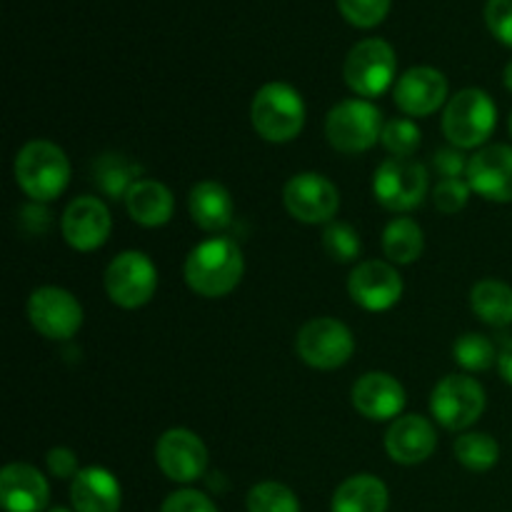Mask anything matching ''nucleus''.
<instances>
[{"label": "nucleus", "mask_w": 512, "mask_h": 512, "mask_svg": "<svg viewBox=\"0 0 512 512\" xmlns=\"http://www.w3.org/2000/svg\"><path fill=\"white\" fill-rule=\"evenodd\" d=\"M245 273L243 250L230 238L203 240L185 260V283L203 298H225L240 285Z\"/></svg>", "instance_id": "1"}, {"label": "nucleus", "mask_w": 512, "mask_h": 512, "mask_svg": "<svg viewBox=\"0 0 512 512\" xmlns=\"http://www.w3.org/2000/svg\"><path fill=\"white\" fill-rule=\"evenodd\" d=\"M15 180L35 203L58 198L70 180L68 155L50 140H30L15 155Z\"/></svg>", "instance_id": "2"}, {"label": "nucleus", "mask_w": 512, "mask_h": 512, "mask_svg": "<svg viewBox=\"0 0 512 512\" xmlns=\"http://www.w3.org/2000/svg\"><path fill=\"white\" fill-rule=\"evenodd\" d=\"M255 133L268 143H290L305 125L303 95L288 83H268L255 93L250 105Z\"/></svg>", "instance_id": "3"}, {"label": "nucleus", "mask_w": 512, "mask_h": 512, "mask_svg": "<svg viewBox=\"0 0 512 512\" xmlns=\"http://www.w3.org/2000/svg\"><path fill=\"white\" fill-rule=\"evenodd\" d=\"M498 125V108L480 88H465L450 98L443 113V133L453 148H480Z\"/></svg>", "instance_id": "4"}, {"label": "nucleus", "mask_w": 512, "mask_h": 512, "mask_svg": "<svg viewBox=\"0 0 512 512\" xmlns=\"http://www.w3.org/2000/svg\"><path fill=\"white\" fill-rule=\"evenodd\" d=\"M383 113L365 98H350L335 105L325 118V135L338 153L358 155L380 143Z\"/></svg>", "instance_id": "5"}, {"label": "nucleus", "mask_w": 512, "mask_h": 512, "mask_svg": "<svg viewBox=\"0 0 512 512\" xmlns=\"http://www.w3.org/2000/svg\"><path fill=\"white\" fill-rule=\"evenodd\" d=\"M398 58L388 40L368 38L353 45L343 65V78L358 98H378L393 85Z\"/></svg>", "instance_id": "6"}, {"label": "nucleus", "mask_w": 512, "mask_h": 512, "mask_svg": "<svg viewBox=\"0 0 512 512\" xmlns=\"http://www.w3.org/2000/svg\"><path fill=\"white\" fill-rule=\"evenodd\" d=\"M155 290H158V270L145 253L125 250L115 255L105 268V293L118 308H143L150 303Z\"/></svg>", "instance_id": "7"}, {"label": "nucleus", "mask_w": 512, "mask_h": 512, "mask_svg": "<svg viewBox=\"0 0 512 512\" xmlns=\"http://www.w3.org/2000/svg\"><path fill=\"white\" fill-rule=\"evenodd\" d=\"M428 168L410 158H388L378 165L373 178V193L385 210L408 213L423 205L428 195Z\"/></svg>", "instance_id": "8"}, {"label": "nucleus", "mask_w": 512, "mask_h": 512, "mask_svg": "<svg viewBox=\"0 0 512 512\" xmlns=\"http://www.w3.org/2000/svg\"><path fill=\"white\" fill-rule=\"evenodd\" d=\"M300 360L315 370H338L353 358L355 338L345 323L335 318H315L300 328L295 340Z\"/></svg>", "instance_id": "9"}, {"label": "nucleus", "mask_w": 512, "mask_h": 512, "mask_svg": "<svg viewBox=\"0 0 512 512\" xmlns=\"http://www.w3.org/2000/svg\"><path fill=\"white\" fill-rule=\"evenodd\" d=\"M433 418L448 430H465L485 413L483 385L468 375H448L440 380L430 398Z\"/></svg>", "instance_id": "10"}, {"label": "nucleus", "mask_w": 512, "mask_h": 512, "mask_svg": "<svg viewBox=\"0 0 512 512\" xmlns=\"http://www.w3.org/2000/svg\"><path fill=\"white\" fill-rule=\"evenodd\" d=\"M28 318L43 338L70 340L83 325V308L73 293L45 285L28 298Z\"/></svg>", "instance_id": "11"}, {"label": "nucleus", "mask_w": 512, "mask_h": 512, "mask_svg": "<svg viewBox=\"0 0 512 512\" xmlns=\"http://www.w3.org/2000/svg\"><path fill=\"white\" fill-rule=\"evenodd\" d=\"M283 203L285 210L300 223H333L340 208V193L325 175L298 173L285 183Z\"/></svg>", "instance_id": "12"}, {"label": "nucleus", "mask_w": 512, "mask_h": 512, "mask_svg": "<svg viewBox=\"0 0 512 512\" xmlns=\"http://www.w3.org/2000/svg\"><path fill=\"white\" fill-rule=\"evenodd\" d=\"M155 463L173 483H195L208 468V448L193 430L173 428L158 438Z\"/></svg>", "instance_id": "13"}, {"label": "nucleus", "mask_w": 512, "mask_h": 512, "mask_svg": "<svg viewBox=\"0 0 512 512\" xmlns=\"http://www.w3.org/2000/svg\"><path fill=\"white\" fill-rule=\"evenodd\" d=\"M348 293L360 308L370 310V313H383L403 298V278L393 263L365 260V263L355 265L350 273Z\"/></svg>", "instance_id": "14"}, {"label": "nucleus", "mask_w": 512, "mask_h": 512, "mask_svg": "<svg viewBox=\"0 0 512 512\" xmlns=\"http://www.w3.org/2000/svg\"><path fill=\"white\" fill-rule=\"evenodd\" d=\"M110 228H113V220H110L108 205L93 195L75 198L60 220L65 243L80 253H93L100 245H105Z\"/></svg>", "instance_id": "15"}, {"label": "nucleus", "mask_w": 512, "mask_h": 512, "mask_svg": "<svg viewBox=\"0 0 512 512\" xmlns=\"http://www.w3.org/2000/svg\"><path fill=\"white\" fill-rule=\"evenodd\" d=\"M473 193L490 203H512V145H485L470 158L468 175Z\"/></svg>", "instance_id": "16"}, {"label": "nucleus", "mask_w": 512, "mask_h": 512, "mask_svg": "<svg viewBox=\"0 0 512 512\" xmlns=\"http://www.w3.org/2000/svg\"><path fill=\"white\" fill-rule=\"evenodd\" d=\"M393 95L405 115L428 118L448 100V78L430 65H415L400 75Z\"/></svg>", "instance_id": "17"}, {"label": "nucleus", "mask_w": 512, "mask_h": 512, "mask_svg": "<svg viewBox=\"0 0 512 512\" xmlns=\"http://www.w3.org/2000/svg\"><path fill=\"white\" fill-rule=\"evenodd\" d=\"M438 433L423 415H400L385 433V450L400 465L425 463L435 453Z\"/></svg>", "instance_id": "18"}, {"label": "nucleus", "mask_w": 512, "mask_h": 512, "mask_svg": "<svg viewBox=\"0 0 512 512\" xmlns=\"http://www.w3.org/2000/svg\"><path fill=\"white\" fill-rule=\"evenodd\" d=\"M50 485L38 468L10 463L0 473V503L5 512H43L48 508Z\"/></svg>", "instance_id": "19"}, {"label": "nucleus", "mask_w": 512, "mask_h": 512, "mask_svg": "<svg viewBox=\"0 0 512 512\" xmlns=\"http://www.w3.org/2000/svg\"><path fill=\"white\" fill-rule=\"evenodd\" d=\"M353 405L363 418L398 420L405 408V388L388 373H368L353 385Z\"/></svg>", "instance_id": "20"}, {"label": "nucleus", "mask_w": 512, "mask_h": 512, "mask_svg": "<svg viewBox=\"0 0 512 512\" xmlns=\"http://www.w3.org/2000/svg\"><path fill=\"white\" fill-rule=\"evenodd\" d=\"M75 512H118L123 490L118 478L105 468H83L70 483Z\"/></svg>", "instance_id": "21"}, {"label": "nucleus", "mask_w": 512, "mask_h": 512, "mask_svg": "<svg viewBox=\"0 0 512 512\" xmlns=\"http://www.w3.org/2000/svg\"><path fill=\"white\" fill-rule=\"evenodd\" d=\"M188 210L193 223L205 233H220L233 223L235 205L228 188L218 180H203L190 190Z\"/></svg>", "instance_id": "22"}, {"label": "nucleus", "mask_w": 512, "mask_h": 512, "mask_svg": "<svg viewBox=\"0 0 512 512\" xmlns=\"http://www.w3.org/2000/svg\"><path fill=\"white\" fill-rule=\"evenodd\" d=\"M125 210L143 228H160L175 213V198L158 180L140 178L125 195Z\"/></svg>", "instance_id": "23"}, {"label": "nucleus", "mask_w": 512, "mask_h": 512, "mask_svg": "<svg viewBox=\"0 0 512 512\" xmlns=\"http://www.w3.org/2000/svg\"><path fill=\"white\" fill-rule=\"evenodd\" d=\"M388 503L390 495L383 480L360 473L340 483L330 512H388Z\"/></svg>", "instance_id": "24"}, {"label": "nucleus", "mask_w": 512, "mask_h": 512, "mask_svg": "<svg viewBox=\"0 0 512 512\" xmlns=\"http://www.w3.org/2000/svg\"><path fill=\"white\" fill-rule=\"evenodd\" d=\"M470 305H473V313L493 328L512 325V288L503 280L485 278L475 283Z\"/></svg>", "instance_id": "25"}, {"label": "nucleus", "mask_w": 512, "mask_h": 512, "mask_svg": "<svg viewBox=\"0 0 512 512\" xmlns=\"http://www.w3.org/2000/svg\"><path fill=\"white\" fill-rule=\"evenodd\" d=\"M425 235L415 220L395 218L383 230V253L393 265H410L423 255Z\"/></svg>", "instance_id": "26"}, {"label": "nucleus", "mask_w": 512, "mask_h": 512, "mask_svg": "<svg viewBox=\"0 0 512 512\" xmlns=\"http://www.w3.org/2000/svg\"><path fill=\"white\" fill-rule=\"evenodd\" d=\"M95 185L103 190L108 198L113 200H125V195L130 193L135 183H138L140 168L128 160L125 155H103V158L95 160Z\"/></svg>", "instance_id": "27"}, {"label": "nucleus", "mask_w": 512, "mask_h": 512, "mask_svg": "<svg viewBox=\"0 0 512 512\" xmlns=\"http://www.w3.org/2000/svg\"><path fill=\"white\" fill-rule=\"evenodd\" d=\"M455 458L473 473H485L495 468L500 460V445L495 443L493 435L488 433H465L455 440L453 445Z\"/></svg>", "instance_id": "28"}, {"label": "nucleus", "mask_w": 512, "mask_h": 512, "mask_svg": "<svg viewBox=\"0 0 512 512\" xmlns=\"http://www.w3.org/2000/svg\"><path fill=\"white\" fill-rule=\"evenodd\" d=\"M453 355L455 363H458L460 368L470 370V373H483V370L493 368V365L498 363V350H495V345L480 333L460 335L453 345Z\"/></svg>", "instance_id": "29"}, {"label": "nucleus", "mask_w": 512, "mask_h": 512, "mask_svg": "<svg viewBox=\"0 0 512 512\" xmlns=\"http://www.w3.org/2000/svg\"><path fill=\"white\" fill-rule=\"evenodd\" d=\"M248 512H300V503L288 485L268 480L250 488Z\"/></svg>", "instance_id": "30"}, {"label": "nucleus", "mask_w": 512, "mask_h": 512, "mask_svg": "<svg viewBox=\"0 0 512 512\" xmlns=\"http://www.w3.org/2000/svg\"><path fill=\"white\" fill-rule=\"evenodd\" d=\"M420 140H423V133L410 118L388 120L380 135V143L393 158H413L415 150L420 148Z\"/></svg>", "instance_id": "31"}, {"label": "nucleus", "mask_w": 512, "mask_h": 512, "mask_svg": "<svg viewBox=\"0 0 512 512\" xmlns=\"http://www.w3.org/2000/svg\"><path fill=\"white\" fill-rule=\"evenodd\" d=\"M323 248L335 263H353L363 250V243H360V235L353 225L330 223L323 233Z\"/></svg>", "instance_id": "32"}, {"label": "nucleus", "mask_w": 512, "mask_h": 512, "mask_svg": "<svg viewBox=\"0 0 512 512\" xmlns=\"http://www.w3.org/2000/svg\"><path fill=\"white\" fill-rule=\"evenodd\" d=\"M338 10L355 28H375L390 13V0H338Z\"/></svg>", "instance_id": "33"}, {"label": "nucleus", "mask_w": 512, "mask_h": 512, "mask_svg": "<svg viewBox=\"0 0 512 512\" xmlns=\"http://www.w3.org/2000/svg\"><path fill=\"white\" fill-rule=\"evenodd\" d=\"M470 193H473V188H470L468 180L463 178L440 180V183L433 188V203L440 213L455 215L468 205Z\"/></svg>", "instance_id": "34"}, {"label": "nucleus", "mask_w": 512, "mask_h": 512, "mask_svg": "<svg viewBox=\"0 0 512 512\" xmlns=\"http://www.w3.org/2000/svg\"><path fill=\"white\" fill-rule=\"evenodd\" d=\"M485 23L495 40L512 48V0H488L485 3Z\"/></svg>", "instance_id": "35"}, {"label": "nucleus", "mask_w": 512, "mask_h": 512, "mask_svg": "<svg viewBox=\"0 0 512 512\" xmlns=\"http://www.w3.org/2000/svg\"><path fill=\"white\" fill-rule=\"evenodd\" d=\"M160 512H218V508L200 490H178L165 498Z\"/></svg>", "instance_id": "36"}, {"label": "nucleus", "mask_w": 512, "mask_h": 512, "mask_svg": "<svg viewBox=\"0 0 512 512\" xmlns=\"http://www.w3.org/2000/svg\"><path fill=\"white\" fill-rule=\"evenodd\" d=\"M468 163L470 158H465L460 148H443L433 155V168L435 173L443 175V180L468 175Z\"/></svg>", "instance_id": "37"}, {"label": "nucleus", "mask_w": 512, "mask_h": 512, "mask_svg": "<svg viewBox=\"0 0 512 512\" xmlns=\"http://www.w3.org/2000/svg\"><path fill=\"white\" fill-rule=\"evenodd\" d=\"M45 463H48V470L58 480L75 478V475L80 473L78 455H75L70 448H53L48 453V458H45Z\"/></svg>", "instance_id": "38"}, {"label": "nucleus", "mask_w": 512, "mask_h": 512, "mask_svg": "<svg viewBox=\"0 0 512 512\" xmlns=\"http://www.w3.org/2000/svg\"><path fill=\"white\" fill-rule=\"evenodd\" d=\"M498 368H500V375L505 378V383L512 385V340H508V343L500 348Z\"/></svg>", "instance_id": "39"}, {"label": "nucleus", "mask_w": 512, "mask_h": 512, "mask_svg": "<svg viewBox=\"0 0 512 512\" xmlns=\"http://www.w3.org/2000/svg\"><path fill=\"white\" fill-rule=\"evenodd\" d=\"M503 80H505V88L512 93V60L508 65H505V73H503Z\"/></svg>", "instance_id": "40"}, {"label": "nucleus", "mask_w": 512, "mask_h": 512, "mask_svg": "<svg viewBox=\"0 0 512 512\" xmlns=\"http://www.w3.org/2000/svg\"><path fill=\"white\" fill-rule=\"evenodd\" d=\"M50 512H75V510H65V508H55V510H50Z\"/></svg>", "instance_id": "41"}, {"label": "nucleus", "mask_w": 512, "mask_h": 512, "mask_svg": "<svg viewBox=\"0 0 512 512\" xmlns=\"http://www.w3.org/2000/svg\"><path fill=\"white\" fill-rule=\"evenodd\" d=\"M510 135H512V113H510Z\"/></svg>", "instance_id": "42"}]
</instances>
